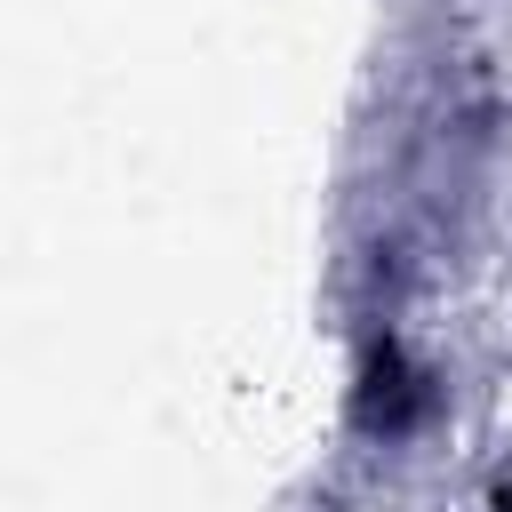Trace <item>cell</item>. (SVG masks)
Segmentation results:
<instances>
[{
  "instance_id": "6da1fadb",
  "label": "cell",
  "mask_w": 512,
  "mask_h": 512,
  "mask_svg": "<svg viewBox=\"0 0 512 512\" xmlns=\"http://www.w3.org/2000/svg\"><path fill=\"white\" fill-rule=\"evenodd\" d=\"M352 416H360V432H384V440H400V432L424 416V384H416V368L400 360V344H376V352L360 360Z\"/></svg>"
}]
</instances>
